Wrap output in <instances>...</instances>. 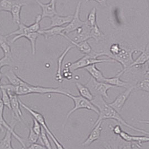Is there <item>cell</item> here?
I'll return each instance as SVG.
<instances>
[{
  "mask_svg": "<svg viewBox=\"0 0 149 149\" xmlns=\"http://www.w3.org/2000/svg\"><path fill=\"white\" fill-rule=\"evenodd\" d=\"M91 102L97 107L99 111L98 118L96 122L94 123V126L97 125L100 121H103V120L107 119H114L117 121L120 125L131 130L138 132H140L142 134L149 136V132L148 131L136 128L128 123L120 115L119 112L113 109L112 107H111L108 103L105 101L104 98L103 97L100 95L94 97L93 99Z\"/></svg>",
  "mask_w": 149,
  "mask_h": 149,
  "instance_id": "1",
  "label": "cell"
},
{
  "mask_svg": "<svg viewBox=\"0 0 149 149\" xmlns=\"http://www.w3.org/2000/svg\"><path fill=\"white\" fill-rule=\"evenodd\" d=\"M106 56L109 57V53L103 52H95L94 51H92L90 54H85L81 58L79 59L75 62L72 63L68 62L65 64V67H68L70 70L73 72L79 69L84 68L92 65H97V63H116L114 60L111 58L108 59H103L99 58L100 57Z\"/></svg>",
  "mask_w": 149,
  "mask_h": 149,
  "instance_id": "2",
  "label": "cell"
},
{
  "mask_svg": "<svg viewBox=\"0 0 149 149\" xmlns=\"http://www.w3.org/2000/svg\"><path fill=\"white\" fill-rule=\"evenodd\" d=\"M68 91L67 90L60 88H51L45 87L42 86L33 85L28 82H25L24 84L18 86H14L13 94L17 96H24L29 94H57L62 95H66Z\"/></svg>",
  "mask_w": 149,
  "mask_h": 149,
  "instance_id": "3",
  "label": "cell"
},
{
  "mask_svg": "<svg viewBox=\"0 0 149 149\" xmlns=\"http://www.w3.org/2000/svg\"><path fill=\"white\" fill-rule=\"evenodd\" d=\"M141 51L142 50H139L137 49H131L122 46V49L120 52L117 55L113 56L111 58V59L114 60L116 62L120 63L123 67V69L116 76L120 77L124 73H125L127 71L128 67L134 61V58L133 57L134 54L135 53L139 52H141Z\"/></svg>",
  "mask_w": 149,
  "mask_h": 149,
  "instance_id": "4",
  "label": "cell"
},
{
  "mask_svg": "<svg viewBox=\"0 0 149 149\" xmlns=\"http://www.w3.org/2000/svg\"><path fill=\"white\" fill-rule=\"evenodd\" d=\"M65 96L70 97L73 100L74 103V107L72 109H71L69 112H68L67 114L66 118L63 125V128L65 127L67 120L69 118V117L71 116V115L77 110L81 109H88V110H90L93 112H95V113H97V114H99V111L97 108L91 103V102L84 98L81 96L80 95L75 96L74 95L71 94L70 92H68Z\"/></svg>",
  "mask_w": 149,
  "mask_h": 149,
  "instance_id": "5",
  "label": "cell"
},
{
  "mask_svg": "<svg viewBox=\"0 0 149 149\" xmlns=\"http://www.w3.org/2000/svg\"><path fill=\"white\" fill-rule=\"evenodd\" d=\"M85 85L89 88L94 97L100 95L104 98H109L108 91L113 88H115L106 82H99L92 77H90Z\"/></svg>",
  "mask_w": 149,
  "mask_h": 149,
  "instance_id": "6",
  "label": "cell"
},
{
  "mask_svg": "<svg viewBox=\"0 0 149 149\" xmlns=\"http://www.w3.org/2000/svg\"><path fill=\"white\" fill-rule=\"evenodd\" d=\"M20 104L22 107L29 113V114L32 116L33 118H34L36 120H37L38 122L40 124L42 128L45 130L47 134H48V136H49V137L51 139V140H52L53 142L57 141L58 140V139L56 138V137L54 136V134H53L51 132V131L50 130L49 127H48V126L46 123L45 117L43 116V114H42L39 112L33 110L32 108H31L29 107L26 105V104L24 103L20 100Z\"/></svg>",
  "mask_w": 149,
  "mask_h": 149,
  "instance_id": "7",
  "label": "cell"
},
{
  "mask_svg": "<svg viewBox=\"0 0 149 149\" xmlns=\"http://www.w3.org/2000/svg\"><path fill=\"white\" fill-rule=\"evenodd\" d=\"M81 5V2L80 1L76 6L74 15H73V17L71 21L65 26L64 34H65L66 35H68V34H70L74 31H76L85 24V21H82L80 17Z\"/></svg>",
  "mask_w": 149,
  "mask_h": 149,
  "instance_id": "8",
  "label": "cell"
},
{
  "mask_svg": "<svg viewBox=\"0 0 149 149\" xmlns=\"http://www.w3.org/2000/svg\"><path fill=\"white\" fill-rule=\"evenodd\" d=\"M134 89V85L127 89H126V90L118 95L114 99V100L108 104L111 107H112L113 109H114L116 111H117L120 113V112L122 111L126 102H127L128 97H130Z\"/></svg>",
  "mask_w": 149,
  "mask_h": 149,
  "instance_id": "9",
  "label": "cell"
},
{
  "mask_svg": "<svg viewBox=\"0 0 149 149\" xmlns=\"http://www.w3.org/2000/svg\"><path fill=\"white\" fill-rule=\"evenodd\" d=\"M39 5V6L42 8V19L46 17L51 18L54 15H57L56 10V0H50L49 2L48 3H43L39 0H36Z\"/></svg>",
  "mask_w": 149,
  "mask_h": 149,
  "instance_id": "10",
  "label": "cell"
},
{
  "mask_svg": "<svg viewBox=\"0 0 149 149\" xmlns=\"http://www.w3.org/2000/svg\"><path fill=\"white\" fill-rule=\"evenodd\" d=\"M91 29L90 25L86 20L82 26L76 31V36L73 40L76 43H80L84 41H88L89 39H91Z\"/></svg>",
  "mask_w": 149,
  "mask_h": 149,
  "instance_id": "11",
  "label": "cell"
},
{
  "mask_svg": "<svg viewBox=\"0 0 149 149\" xmlns=\"http://www.w3.org/2000/svg\"><path fill=\"white\" fill-rule=\"evenodd\" d=\"M102 123L103 121H100L97 125L93 126L91 131L88 135L86 139L82 142V146H89L91 143L97 141L100 137L102 131Z\"/></svg>",
  "mask_w": 149,
  "mask_h": 149,
  "instance_id": "12",
  "label": "cell"
},
{
  "mask_svg": "<svg viewBox=\"0 0 149 149\" xmlns=\"http://www.w3.org/2000/svg\"><path fill=\"white\" fill-rule=\"evenodd\" d=\"M10 100H11V111L13 114L14 118L17 121H22V112L21 109V105L20 104V99L18 98V96L15 94L8 93Z\"/></svg>",
  "mask_w": 149,
  "mask_h": 149,
  "instance_id": "13",
  "label": "cell"
},
{
  "mask_svg": "<svg viewBox=\"0 0 149 149\" xmlns=\"http://www.w3.org/2000/svg\"><path fill=\"white\" fill-rule=\"evenodd\" d=\"M149 61V43L146 45V47L144 48L143 50H142L140 55L134 60V62L128 67V70H129L131 69L132 68L136 67L138 68L139 67H141L144 65H146V63ZM126 71V72H127Z\"/></svg>",
  "mask_w": 149,
  "mask_h": 149,
  "instance_id": "14",
  "label": "cell"
},
{
  "mask_svg": "<svg viewBox=\"0 0 149 149\" xmlns=\"http://www.w3.org/2000/svg\"><path fill=\"white\" fill-rule=\"evenodd\" d=\"M74 47L72 45H69L65 49V50L62 53L57 60V70L56 72V74L55 76V79L57 82L62 83L63 81V78L62 77V64L65 58V57L67 56L68 53L70 51V50L73 48Z\"/></svg>",
  "mask_w": 149,
  "mask_h": 149,
  "instance_id": "15",
  "label": "cell"
},
{
  "mask_svg": "<svg viewBox=\"0 0 149 149\" xmlns=\"http://www.w3.org/2000/svg\"><path fill=\"white\" fill-rule=\"evenodd\" d=\"M65 26H54L51 27L47 29H43L39 31V34L43 36L47 39L49 38L56 37V36H62L64 34Z\"/></svg>",
  "mask_w": 149,
  "mask_h": 149,
  "instance_id": "16",
  "label": "cell"
},
{
  "mask_svg": "<svg viewBox=\"0 0 149 149\" xmlns=\"http://www.w3.org/2000/svg\"><path fill=\"white\" fill-rule=\"evenodd\" d=\"M16 123H15L13 125H8V123L6 122V120L4 119V116L3 114H2V113L0 111V126L4 127L5 128L6 130L10 131L11 132H12V133L13 134V136L15 137V139L20 143V144L22 145V149H25L26 148L27 146L25 145L24 140H22V138L19 135L17 134L14 131V128H15V125Z\"/></svg>",
  "mask_w": 149,
  "mask_h": 149,
  "instance_id": "17",
  "label": "cell"
},
{
  "mask_svg": "<svg viewBox=\"0 0 149 149\" xmlns=\"http://www.w3.org/2000/svg\"><path fill=\"white\" fill-rule=\"evenodd\" d=\"M62 37L66 38L68 41H69L71 43V45L75 46L83 54H88L93 51L92 48L90 46L89 43L88 42V41H84L80 43H76L65 34H63Z\"/></svg>",
  "mask_w": 149,
  "mask_h": 149,
  "instance_id": "18",
  "label": "cell"
},
{
  "mask_svg": "<svg viewBox=\"0 0 149 149\" xmlns=\"http://www.w3.org/2000/svg\"><path fill=\"white\" fill-rule=\"evenodd\" d=\"M3 75L8 79V82H10V84L15 86L22 85L26 82L16 74L13 69L8 70Z\"/></svg>",
  "mask_w": 149,
  "mask_h": 149,
  "instance_id": "19",
  "label": "cell"
},
{
  "mask_svg": "<svg viewBox=\"0 0 149 149\" xmlns=\"http://www.w3.org/2000/svg\"><path fill=\"white\" fill-rule=\"evenodd\" d=\"M25 5V3H20L17 1L13 5L11 10V14L12 16V21L14 23L17 25L21 23V11L22 8Z\"/></svg>",
  "mask_w": 149,
  "mask_h": 149,
  "instance_id": "20",
  "label": "cell"
},
{
  "mask_svg": "<svg viewBox=\"0 0 149 149\" xmlns=\"http://www.w3.org/2000/svg\"><path fill=\"white\" fill-rule=\"evenodd\" d=\"M84 69L86 70L91 75V77L94 78L97 81L105 82L106 77H105L102 72L97 68L95 64L89 66L88 67L84 68Z\"/></svg>",
  "mask_w": 149,
  "mask_h": 149,
  "instance_id": "21",
  "label": "cell"
},
{
  "mask_svg": "<svg viewBox=\"0 0 149 149\" xmlns=\"http://www.w3.org/2000/svg\"><path fill=\"white\" fill-rule=\"evenodd\" d=\"M73 17V15H68L65 16H62L60 15H54L51 18V27L54 26H63L65 25H67L71 21Z\"/></svg>",
  "mask_w": 149,
  "mask_h": 149,
  "instance_id": "22",
  "label": "cell"
},
{
  "mask_svg": "<svg viewBox=\"0 0 149 149\" xmlns=\"http://www.w3.org/2000/svg\"><path fill=\"white\" fill-rule=\"evenodd\" d=\"M105 82L113 85L114 87L117 86V87H120V88H123L125 89H127L131 87V86L134 85H132L130 82L123 81L122 80L120 79V77L117 76H115L112 77H106Z\"/></svg>",
  "mask_w": 149,
  "mask_h": 149,
  "instance_id": "23",
  "label": "cell"
},
{
  "mask_svg": "<svg viewBox=\"0 0 149 149\" xmlns=\"http://www.w3.org/2000/svg\"><path fill=\"white\" fill-rule=\"evenodd\" d=\"M135 89L142 90L149 93V72L145 70V72L141 78L134 85Z\"/></svg>",
  "mask_w": 149,
  "mask_h": 149,
  "instance_id": "24",
  "label": "cell"
},
{
  "mask_svg": "<svg viewBox=\"0 0 149 149\" xmlns=\"http://www.w3.org/2000/svg\"><path fill=\"white\" fill-rule=\"evenodd\" d=\"M6 36L0 34V48L2 50L4 56L13 58L12 50Z\"/></svg>",
  "mask_w": 149,
  "mask_h": 149,
  "instance_id": "25",
  "label": "cell"
},
{
  "mask_svg": "<svg viewBox=\"0 0 149 149\" xmlns=\"http://www.w3.org/2000/svg\"><path fill=\"white\" fill-rule=\"evenodd\" d=\"M75 85L79 91V93L80 96L89 100L90 102L94 98L93 95L90 91L89 88L85 85H83L80 82H76Z\"/></svg>",
  "mask_w": 149,
  "mask_h": 149,
  "instance_id": "26",
  "label": "cell"
},
{
  "mask_svg": "<svg viewBox=\"0 0 149 149\" xmlns=\"http://www.w3.org/2000/svg\"><path fill=\"white\" fill-rule=\"evenodd\" d=\"M13 134L6 130L3 139L0 141V149H15L12 146V137Z\"/></svg>",
  "mask_w": 149,
  "mask_h": 149,
  "instance_id": "27",
  "label": "cell"
},
{
  "mask_svg": "<svg viewBox=\"0 0 149 149\" xmlns=\"http://www.w3.org/2000/svg\"><path fill=\"white\" fill-rule=\"evenodd\" d=\"M40 36L39 33H28L21 36L22 38H25L30 42L31 47V52L33 55H35L36 53V42L38 38Z\"/></svg>",
  "mask_w": 149,
  "mask_h": 149,
  "instance_id": "28",
  "label": "cell"
},
{
  "mask_svg": "<svg viewBox=\"0 0 149 149\" xmlns=\"http://www.w3.org/2000/svg\"><path fill=\"white\" fill-rule=\"evenodd\" d=\"M91 38L94 39L96 42L104 40L105 39L104 34L100 29L97 24L91 27Z\"/></svg>",
  "mask_w": 149,
  "mask_h": 149,
  "instance_id": "29",
  "label": "cell"
},
{
  "mask_svg": "<svg viewBox=\"0 0 149 149\" xmlns=\"http://www.w3.org/2000/svg\"><path fill=\"white\" fill-rule=\"evenodd\" d=\"M149 142V136H134L132 135L131 142L139 148H141L143 143Z\"/></svg>",
  "mask_w": 149,
  "mask_h": 149,
  "instance_id": "30",
  "label": "cell"
},
{
  "mask_svg": "<svg viewBox=\"0 0 149 149\" xmlns=\"http://www.w3.org/2000/svg\"><path fill=\"white\" fill-rule=\"evenodd\" d=\"M16 1V0H1L0 12L5 11L10 13L12 7Z\"/></svg>",
  "mask_w": 149,
  "mask_h": 149,
  "instance_id": "31",
  "label": "cell"
},
{
  "mask_svg": "<svg viewBox=\"0 0 149 149\" xmlns=\"http://www.w3.org/2000/svg\"><path fill=\"white\" fill-rule=\"evenodd\" d=\"M1 98L3 104L5 105V107H6L9 110L11 111V108L10 97L7 90L3 88H1Z\"/></svg>",
  "mask_w": 149,
  "mask_h": 149,
  "instance_id": "32",
  "label": "cell"
},
{
  "mask_svg": "<svg viewBox=\"0 0 149 149\" xmlns=\"http://www.w3.org/2000/svg\"><path fill=\"white\" fill-rule=\"evenodd\" d=\"M86 22L90 25L91 27L97 24V9L94 8L90 11L89 14L88 15V18L86 19Z\"/></svg>",
  "mask_w": 149,
  "mask_h": 149,
  "instance_id": "33",
  "label": "cell"
},
{
  "mask_svg": "<svg viewBox=\"0 0 149 149\" xmlns=\"http://www.w3.org/2000/svg\"><path fill=\"white\" fill-rule=\"evenodd\" d=\"M40 139L41 140V141L42 142L43 145L47 148V149H53L51 143L48 138V136L45 130L43 128H42V133L40 135Z\"/></svg>",
  "mask_w": 149,
  "mask_h": 149,
  "instance_id": "34",
  "label": "cell"
},
{
  "mask_svg": "<svg viewBox=\"0 0 149 149\" xmlns=\"http://www.w3.org/2000/svg\"><path fill=\"white\" fill-rule=\"evenodd\" d=\"M5 66L14 67L15 63L13 58L7 57L3 56V57L0 58V71L2 68Z\"/></svg>",
  "mask_w": 149,
  "mask_h": 149,
  "instance_id": "35",
  "label": "cell"
},
{
  "mask_svg": "<svg viewBox=\"0 0 149 149\" xmlns=\"http://www.w3.org/2000/svg\"><path fill=\"white\" fill-rule=\"evenodd\" d=\"M122 49V45L118 43H113L109 48V58L111 59L112 57L117 55Z\"/></svg>",
  "mask_w": 149,
  "mask_h": 149,
  "instance_id": "36",
  "label": "cell"
},
{
  "mask_svg": "<svg viewBox=\"0 0 149 149\" xmlns=\"http://www.w3.org/2000/svg\"><path fill=\"white\" fill-rule=\"evenodd\" d=\"M39 139H40V136L33 131L31 126L29 128V135L28 137V141L30 144L35 143H37V142Z\"/></svg>",
  "mask_w": 149,
  "mask_h": 149,
  "instance_id": "37",
  "label": "cell"
},
{
  "mask_svg": "<svg viewBox=\"0 0 149 149\" xmlns=\"http://www.w3.org/2000/svg\"><path fill=\"white\" fill-rule=\"evenodd\" d=\"M32 120H33V126H31V128L34 132H36L37 134L40 136L42 131V127L37 120L33 117H32Z\"/></svg>",
  "mask_w": 149,
  "mask_h": 149,
  "instance_id": "38",
  "label": "cell"
},
{
  "mask_svg": "<svg viewBox=\"0 0 149 149\" xmlns=\"http://www.w3.org/2000/svg\"><path fill=\"white\" fill-rule=\"evenodd\" d=\"M62 77L63 79L70 80L73 78V73L68 67H65L64 69L62 70Z\"/></svg>",
  "mask_w": 149,
  "mask_h": 149,
  "instance_id": "39",
  "label": "cell"
},
{
  "mask_svg": "<svg viewBox=\"0 0 149 149\" xmlns=\"http://www.w3.org/2000/svg\"><path fill=\"white\" fill-rule=\"evenodd\" d=\"M132 144L131 142L125 141L121 139L118 149H133Z\"/></svg>",
  "mask_w": 149,
  "mask_h": 149,
  "instance_id": "40",
  "label": "cell"
},
{
  "mask_svg": "<svg viewBox=\"0 0 149 149\" xmlns=\"http://www.w3.org/2000/svg\"><path fill=\"white\" fill-rule=\"evenodd\" d=\"M120 139L125 141L131 142L132 135L128 134L126 132L122 131L120 134H119Z\"/></svg>",
  "mask_w": 149,
  "mask_h": 149,
  "instance_id": "41",
  "label": "cell"
},
{
  "mask_svg": "<svg viewBox=\"0 0 149 149\" xmlns=\"http://www.w3.org/2000/svg\"><path fill=\"white\" fill-rule=\"evenodd\" d=\"M22 149H47V148L43 145L35 143H31L29 146Z\"/></svg>",
  "mask_w": 149,
  "mask_h": 149,
  "instance_id": "42",
  "label": "cell"
},
{
  "mask_svg": "<svg viewBox=\"0 0 149 149\" xmlns=\"http://www.w3.org/2000/svg\"><path fill=\"white\" fill-rule=\"evenodd\" d=\"M112 131L114 134L119 135L123 130H122L121 127L118 125H116L115 126L112 127Z\"/></svg>",
  "mask_w": 149,
  "mask_h": 149,
  "instance_id": "43",
  "label": "cell"
},
{
  "mask_svg": "<svg viewBox=\"0 0 149 149\" xmlns=\"http://www.w3.org/2000/svg\"><path fill=\"white\" fill-rule=\"evenodd\" d=\"M90 1H94L97 2V3H98L99 5H100L102 6L106 7L107 6V0H85L86 2H88Z\"/></svg>",
  "mask_w": 149,
  "mask_h": 149,
  "instance_id": "44",
  "label": "cell"
},
{
  "mask_svg": "<svg viewBox=\"0 0 149 149\" xmlns=\"http://www.w3.org/2000/svg\"><path fill=\"white\" fill-rule=\"evenodd\" d=\"M103 147L105 149H113L112 147H111L108 143H107V142H104V143H103Z\"/></svg>",
  "mask_w": 149,
  "mask_h": 149,
  "instance_id": "45",
  "label": "cell"
},
{
  "mask_svg": "<svg viewBox=\"0 0 149 149\" xmlns=\"http://www.w3.org/2000/svg\"><path fill=\"white\" fill-rule=\"evenodd\" d=\"M139 122L141 123H145V124H148V125H149V120H140Z\"/></svg>",
  "mask_w": 149,
  "mask_h": 149,
  "instance_id": "46",
  "label": "cell"
},
{
  "mask_svg": "<svg viewBox=\"0 0 149 149\" xmlns=\"http://www.w3.org/2000/svg\"><path fill=\"white\" fill-rule=\"evenodd\" d=\"M146 68L145 70L149 72V61L146 63V68Z\"/></svg>",
  "mask_w": 149,
  "mask_h": 149,
  "instance_id": "47",
  "label": "cell"
},
{
  "mask_svg": "<svg viewBox=\"0 0 149 149\" xmlns=\"http://www.w3.org/2000/svg\"><path fill=\"white\" fill-rule=\"evenodd\" d=\"M3 76V74L1 72V71H0V86H1V80H2V77Z\"/></svg>",
  "mask_w": 149,
  "mask_h": 149,
  "instance_id": "48",
  "label": "cell"
},
{
  "mask_svg": "<svg viewBox=\"0 0 149 149\" xmlns=\"http://www.w3.org/2000/svg\"><path fill=\"white\" fill-rule=\"evenodd\" d=\"M148 1V8H149V0H147Z\"/></svg>",
  "mask_w": 149,
  "mask_h": 149,
  "instance_id": "49",
  "label": "cell"
},
{
  "mask_svg": "<svg viewBox=\"0 0 149 149\" xmlns=\"http://www.w3.org/2000/svg\"><path fill=\"white\" fill-rule=\"evenodd\" d=\"M0 1H1V0H0Z\"/></svg>",
  "mask_w": 149,
  "mask_h": 149,
  "instance_id": "50",
  "label": "cell"
}]
</instances>
